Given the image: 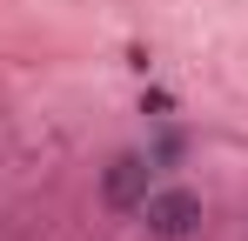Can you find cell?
Returning <instances> with one entry per match:
<instances>
[{
    "instance_id": "1",
    "label": "cell",
    "mask_w": 248,
    "mask_h": 241,
    "mask_svg": "<svg viewBox=\"0 0 248 241\" xmlns=\"http://www.w3.org/2000/svg\"><path fill=\"white\" fill-rule=\"evenodd\" d=\"M141 208H148V221H155L161 235H188V228H195V214H202L188 195H155V201H141Z\"/></svg>"
},
{
    "instance_id": "2",
    "label": "cell",
    "mask_w": 248,
    "mask_h": 241,
    "mask_svg": "<svg viewBox=\"0 0 248 241\" xmlns=\"http://www.w3.org/2000/svg\"><path fill=\"white\" fill-rule=\"evenodd\" d=\"M141 181H148V167H141V161H121V167H114V181H108V195H114V201H127Z\"/></svg>"
}]
</instances>
